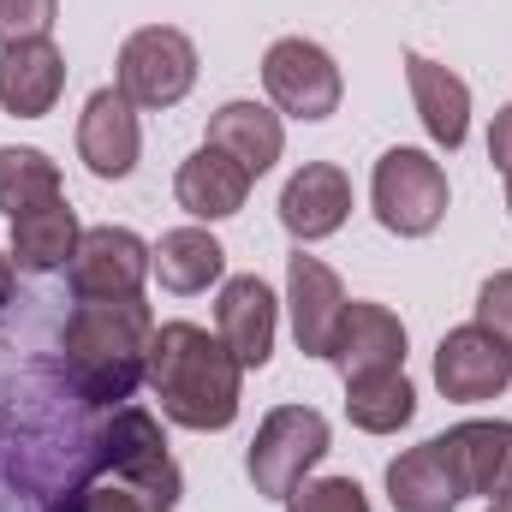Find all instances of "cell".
<instances>
[{"instance_id":"21","label":"cell","mask_w":512,"mask_h":512,"mask_svg":"<svg viewBox=\"0 0 512 512\" xmlns=\"http://www.w3.org/2000/svg\"><path fill=\"white\" fill-rule=\"evenodd\" d=\"M78 239H84L78 209L66 197H54V203H42V209L12 221V245L6 251L18 262V274H60L72 262V251H78Z\"/></svg>"},{"instance_id":"14","label":"cell","mask_w":512,"mask_h":512,"mask_svg":"<svg viewBox=\"0 0 512 512\" xmlns=\"http://www.w3.org/2000/svg\"><path fill=\"white\" fill-rule=\"evenodd\" d=\"M405 346H411V334H405V322L387 304L352 298L346 316H340V334H334L328 364H340L346 382L352 376H376V370H405Z\"/></svg>"},{"instance_id":"25","label":"cell","mask_w":512,"mask_h":512,"mask_svg":"<svg viewBox=\"0 0 512 512\" xmlns=\"http://www.w3.org/2000/svg\"><path fill=\"white\" fill-rule=\"evenodd\" d=\"M286 512H376V507L352 477H304L286 495Z\"/></svg>"},{"instance_id":"24","label":"cell","mask_w":512,"mask_h":512,"mask_svg":"<svg viewBox=\"0 0 512 512\" xmlns=\"http://www.w3.org/2000/svg\"><path fill=\"white\" fill-rule=\"evenodd\" d=\"M60 197V161L48 149H30V143H6L0 149V215L18 221L42 203Z\"/></svg>"},{"instance_id":"30","label":"cell","mask_w":512,"mask_h":512,"mask_svg":"<svg viewBox=\"0 0 512 512\" xmlns=\"http://www.w3.org/2000/svg\"><path fill=\"white\" fill-rule=\"evenodd\" d=\"M12 286H18V262H12V251H0V310L12 304Z\"/></svg>"},{"instance_id":"23","label":"cell","mask_w":512,"mask_h":512,"mask_svg":"<svg viewBox=\"0 0 512 512\" xmlns=\"http://www.w3.org/2000/svg\"><path fill=\"white\" fill-rule=\"evenodd\" d=\"M346 417L364 435H399L417 417V387L405 370H376V376H352L346 382Z\"/></svg>"},{"instance_id":"18","label":"cell","mask_w":512,"mask_h":512,"mask_svg":"<svg viewBox=\"0 0 512 512\" xmlns=\"http://www.w3.org/2000/svg\"><path fill=\"white\" fill-rule=\"evenodd\" d=\"M60 90H66V54L54 42H12V48H0V108L12 120L54 114Z\"/></svg>"},{"instance_id":"8","label":"cell","mask_w":512,"mask_h":512,"mask_svg":"<svg viewBox=\"0 0 512 512\" xmlns=\"http://www.w3.org/2000/svg\"><path fill=\"white\" fill-rule=\"evenodd\" d=\"M435 387H441L453 405L501 399L512 387V346L495 340L489 328H477V322L447 328L441 346H435Z\"/></svg>"},{"instance_id":"2","label":"cell","mask_w":512,"mask_h":512,"mask_svg":"<svg viewBox=\"0 0 512 512\" xmlns=\"http://www.w3.org/2000/svg\"><path fill=\"white\" fill-rule=\"evenodd\" d=\"M149 334H155V316L143 298H78L60 334L66 382L78 387V399L108 411L131 399L149 370Z\"/></svg>"},{"instance_id":"28","label":"cell","mask_w":512,"mask_h":512,"mask_svg":"<svg viewBox=\"0 0 512 512\" xmlns=\"http://www.w3.org/2000/svg\"><path fill=\"white\" fill-rule=\"evenodd\" d=\"M477 328H489L495 340L512 346V268L489 274V280L477 286Z\"/></svg>"},{"instance_id":"20","label":"cell","mask_w":512,"mask_h":512,"mask_svg":"<svg viewBox=\"0 0 512 512\" xmlns=\"http://www.w3.org/2000/svg\"><path fill=\"white\" fill-rule=\"evenodd\" d=\"M203 143L227 149L239 167H251V179H262L280 161V149H286V120L268 102H221L209 114V137Z\"/></svg>"},{"instance_id":"4","label":"cell","mask_w":512,"mask_h":512,"mask_svg":"<svg viewBox=\"0 0 512 512\" xmlns=\"http://www.w3.org/2000/svg\"><path fill=\"white\" fill-rule=\"evenodd\" d=\"M197 84V42L173 24H143L120 42L114 60V90L126 96L137 114H161L179 108Z\"/></svg>"},{"instance_id":"29","label":"cell","mask_w":512,"mask_h":512,"mask_svg":"<svg viewBox=\"0 0 512 512\" xmlns=\"http://www.w3.org/2000/svg\"><path fill=\"white\" fill-rule=\"evenodd\" d=\"M489 161H495V173L512 179V102L495 114V126H489Z\"/></svg>"},{"instance_id":"32","label":"cell","mask_w":512,"mask_h":512,"mask_svg":"<svg viewBox=\"0 0 512 512\" xmlns=\"http://www.w3.org/2000/svg\"><path fill=\"white\" fill-rule=\"evenodd\" d=\"M507 209H512V179H507Z\"/></svg>"},{"instance_id":"3","label":"cell","mask_w":512,"mask_h":512,"mask_svg":"<svg viewBox=\"0 0 512 512\" xmlns=\"http://www.w3.org/2000/svg\"><path fill=\"white\" fill-rule=\"evenodd\" d=\"M96 459L108 477H120L126 489H137L155 512H173L185 501V471L167 453V435L155 423V411L143 405H114L108 423L96 429Z\"/></svg>"},{"instance_id":"31","label":"cell","mask_w":512,"mask_h":512,"mask_svg":"<svg viewBox=\"0 0 512 512\" xmlns=\"http://www.w3.org/2000/svg\"><path fill=\"white\" fill-rule=\"evenodd\" d=\"M489 512H512V495H495V501H489Z\"/></svg>"},{"instance_id":"6","label":"cell","mask_w":512,"mask_h":512,"mask_svg":"<svg viewBox=\"0 0 512 512\" xmlns=\"http://www.w3.org/2000/svg\"><path fill=\"white\" fill-rule=\"evenodd\" d=\"M322 459H328V417L316 405H274L256 423L245 477H251V489L262 501H286Z\"/></svg>"},{"instance_id":"7","label":"cell","mask_w":512,"mask_h":512,"mask_svg":"<svg viewBox=\"0 0 512 512\" xmlns=\"http://www.w3.org/2000/svg\"><path fill=\"white\" fill-rule=\"evenodd\" d=\"M262 90H268V102H274L280 120L316 126V120L340 114L346 78H340V66H334V54H328L322 42H310V36H280V42H268V54H262Z\"/></svg>"},{"instance_id":"10","label":"cell","mask_w":512,"mask_h":512,"mask_svg":"<svg viewBox=\"0 0 512 512\" xmlns=\"http://www.w3.org/2000/svg\"><path fill=\"white\" fill-rule=\"evenodd\" d=\"M346 286L340 274L322 262V256H286V310H292V340L304 358H328L334 352V334H340V316H346Z\"/></svg>"},{"instance_id":"19","label":"cell","mask_w":512,"mask_h":512,"mask_svg":"<svg viewBox=\"0 0 512 512\" xmlns=\"http://www.w3.org/2000/svg\"><path fill=\"white\" fill-rule=\"evenodd\" d=\"M387 501H393V512H453L465 501V483H459L441 435L423 447H405L387 465Z\"/></svg>"},{"instance_id":"17","label":"cell","mask_w":512,"mask_h":512,"mask_svg":"<svg viewBox=\"0 0 512 512\" xmlns=\"http://www.w3.org/2000/svg\"><path fill=\"white\" fill-rule=\"evenodd\" d=\"M405 84H411V108H417L423 131L435 137V149L453 155L471 137V84L429 54H405Z\"/></svg>"},{"instance_id":"5","label":"cell","mask_w":512,"mask_h":512,"mask_svg":"<svg viewBox=\"0 0 512 512\" xmlns=\"http://www.w3.org/2000/svg\"><path fill=\"white\" fill-rule=\"evenodd\" d=\"M447 167L429 149H387L370 173V209L393 239H429L447 221Z\"/></svg>"},{"instance_id":"11","label":"cell","mask_w":512,"mask_h":512,"mask_svg":"<svg viewBox=\"0 0 512 512\" xmlns=\"http://www.w3.org/2000/svg\"><path fill=\"white\" fill-rule=\"evenodd\" d=\"M215 334L227 340V352L245 364V370H262L274 358V334H280V298L262 274H233L221 280V298H215Z\"/></svg>"},{"instance_id":"22","label":"cell","mask_w":512,"mask_h":512,"mask_svg":"<svg viewBox=\"0 0 512 512\" xmlns=\"http://www.w3.org/2000/svg\"><path fill=\"white\" fill-rule=\"evenodd\" d=\"M149 274H161L167 292L191 298V292H209L227 274V251L209 227H173L149 245Z\"/></svg>"},{"instance_id":"26","label":"cell","mask_w":512,"mask_h":512,"mask_svg":"<svg viewBox=\"0 0 512 512\" xmlns=\"http://www.w3.org/2000/svg\"><path fill=\"white\" fill-rule=\"evenodd\" d=\"M54 24H60V0H0V48L48 42Z\"/></svg>"},{"instance_id":"15","label":"cell","mask_w":512,"mask_h":512,"mask_svg":"<svg viewBox=\"0 0 512 512\" xmlns=\"http://www.w3.org/2000/svg\"><path fill=\"white\" fill-rule=\"evenodd\" d=\"M251 167H239L227 149H215V143H203V149H191L185 161H179V173H173V197H179V209L191 215V221H233L245 203H251Z\"/></svg>"},{"instance_id":"1","label":"cell","mask_w":512,"mask_h":512,"mask_svg":"<svg viewBox=\"0 0 512 512\" xmlns=\"http://www.w3.org/2000/svg\"><path fill=\"white\" fill-rule=\"evenodd\" d=\"M149 393L161 399V417L197 435L233 429L239 399H245V364L227 352L221 334L197 322H155L149 334Z\"/></svg>"},{"instance_id":"27","label":"cell","mask_w":512,"mask_h":512,"mask_svg":"<svg viewBox=\"0 0 512 512\" xmlns=\"http://www.w3.org/2000/svg\"><path fill=\"white\" fill-rule=\"evenodd\" d=\"M48 512H155L137 489H126L120 477L114 483H84V489H72V495H60Z\"/></svg>"},{"instance_id":"16","label":"cell","mask_w":512,"mask_h":512,"mask_svg":"<svg viewBox=\"0 0 512 512\" xmlns=\"http://www.w3.org/2000/svg\"><path fill=\"white\" fill-rule=\"evenodd\" d=\"M441 447H447V459H453L465 495H483V501L512 495V423L507 417L453 423V429L441 435Z\"/></svg>"},{"instance_id":"12","label":"cell","mask_w":512,"mask_h":512,"mask_svg":"<svg viewBox=\"0 0 512 512\" xmlns=\"http://www.w3.org/2000/svg\"><path fill=\"white\" fill-rule=\"evenodd\" d=\"M352 215V179L346 167L334 161H304L286 191H280V227L298 239V245H316V239H334Z\"/></svg>"},{"instance_id":"13","label":"cell","mask_w":512,"mask_h":512,"mask_svg":"<svg viewBox=\"0 0 512 512\" xmlns=\"http://www.w3.org/2000/svg\"><path fill=\"white\" fill-rule=\"evenodd\" d=\"M137 155H143V126H137V108L108 84L84 102L78 114V161L96 173V179H131L137 173Z\"/></svg>"},{"instance_id":"9","label":"cell","mask_w":512,"mask_h":512,"mask_svg":"<svg viewBox=\"0 0 512 512\" xmlns=\"http://www.w3.org/2000/svg\"><path fill=\"white\" fill-rule=\"evenodd\" d=\"M66 280L72 298H137V286L149 280V245L131 227H84Z\"/></svg>"}]
</instances>
